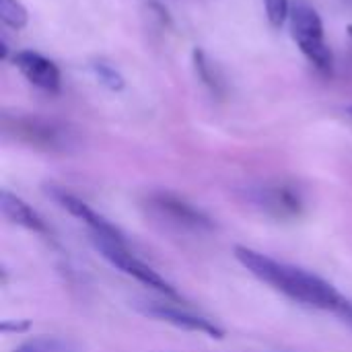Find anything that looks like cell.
Returning <instances> with one entry per match:
<instances>
[{"label":"cell","instance_id":"cell-7","mask_svg":"<svg viewBox=\"0 0 352 352\" xmlns=\"http://www.w3.org/2000/svg\"><path fill=\"white\" fill-rule=\"evenodd\" d=\"M248 200L276 221H293L303 214L305 200L297 186L289 182H266L248 190Z\"/></svg>","mask_w":352,"mask_h":352},{"label":"cell","instance_id":"cell-1","mask_svg":"<svg viewBox=\"0 0 352 352\" xmlns=\"http://www.w3.org/2000/svg\"><path fill=\"white\" fill-rule=\"evenodd\" d=\"M237 262L260 283L268 285L276 293L289 297L295 303H301L305 307L332 311L340 316L349 307V299L340 295L328 280L320 278L314 272H307L299 266L274 260L262 252L237 245L235 248Z\"/></svg>","mask_w":352,"mask_h":352},{"label":"cell","instance_id":"cell-17","mask_svg":"<svg viewBox=\"0 0 352 352\" xmlns=\"http://www.w3.org/2000/svg\"><path fill=\"white\" fill-rule=\"evenodd\" d=\"M346 111H349V116H351V118H352V105H351V107H349V109H346Z\"/></svg>","mask_w":352,"mask_h":352},{"label":"cell","instance_id":"cell-12","mask_svg":"<svg viewBox=\"0 0 352 352\" xmlns=\"http://www.w3.org/2000/svg\"><path fill=\"white\" fill-rule=\"evenodd\" d=\"M10 352H80V349L62 336H35Z\"/></svg>","mask_w":352,"mask_h":352},{"label":"cell","instance_id":"cell-16","mask_svg":"<svg viewBox=\"0 0 352 352\" xmlns=\"http://www.w3.org/2000/svg\"><path fill=\"white\" fill-rule=\"evenodd\" d=\"M338 318H340V320H342V322H344L346 326H351V328H352V301L349 303V307H346V309H344V311H342V314H340Z\"/></svg>","mask_w":352,"mask_h":352},{"label":"cell","instance_id":"cell-18","mask_svg":"<svg viewBox=\"0 0 352 352\" xmlns=\"http://www.w3.org/2000/svg\"><path fill=\"white\" fill-rule=\"evenodd\" d=\"M342 2H346V4H352V0H342Z\"/></svg>","mask_w":352,"mask_h":352},{"label":"cell","instance_id":"cell-11","mask_svg":"<svg viewBox=\"0 0 352 352\" xmlns=\"http://www.w3.org/2000/svg\"><path fill=\"white\" fill-rule=\"evenodd\" d=\"M192 60H194L196 74H198V78L204 82V87H208L212 95L223 97L227 85H225V78H223L221 70H219L217 64L208 58V54H206L204 50L196 47V50L192 52Z\"/></svg>","mask_w":352,"mask_h":352},{"label":"cell","instance_id":"cell-3","mask_svg":"<svg viewBox=\"0 0 352 352\" xmlns=\"http://www.w3.org/2000/svg\"><path fill=\"white\" fill-rule=\"evenodd\" d=\"M144 210L155 223L177 231V233H190V235H204L214 229L212 219L186 198L171 194V192H151L144 198Z\"/></svg>","mask_w":352,"mask_h":352},{"label":"cell","instance_id":"cell-9","mask_svg":"<svg viewBox=\"0 0 352 352\" xmlns=\"http://www.w3.org/2000/svg\"><path fill=\"white\" fill-rule=\"evenodd\" d=\"M47 196L58 204L62 206L68 214H72L74 219H78L91 235H101V237H124L105 217H101L97 210H93L87 202H82L78 196L66 192L64 188H58V186H47L45 188Z\"/></svg>","mask_w":352,"mask_h":352},{"label":"cell","instance_id":"cell-8","mask_svg":"<svg viewBox=\"0 0 352 352\" xmlns=\"http://www.w3.org/2000/svg\"><path fill=\"white\" fill-rule=\"evenodd\" d=\"M12 64L27 78V82L33 85L35 89H39L47 95L60 93L62 74L54 60H50L43 54L33 52V50H21V52L12 54Z\"/></svg>","mask_w":352,"mask_h":352},{"label":"cell","instance_id":"cell-5","mask_svg":"<svg viewBox=\"0 0 352 352\" xmlns=\"http://www.w3.org/2000/svg\"><path fill=\"white\" fill-rule=\"evenodd\" d=\"M91 241L95 245V250L120 272L132 276L134 280L142 283L144 287L161 293L163 297H173L177 299L175 289L157 272L153 270L146 262H142L126 243L124 237H101V235H91Z\"/></svg>","mask_w":352,"mask_h":352},{"label":"cell","instance_id":"cell-14","mask_svg":"<svg viewBox=\"0 0 352 352\" xmlns=\"http://www.w3.org/2000/svg\"><path fill=\"white\" fill-rule=\"evenodd\" d=\"M0 19L12 29H25L29 23V12L21 0H0Z\"/></svg>","mask_w":352,"mask_h":352},{"label":"cell","instance_id":"cell-2","mask_svg":"<svg viewBox=\"0 0 352 352\" xmlns=\"http://www.w3.org/2000/svg\"><path fill=\"white\" fill-rule=\"evenodd\" d=\"M291 35L307 58V62L320 72L330 76L334 70V54L326 41V31L320 12L307 0H295L291 6Z\"/></svg>","mask_w":352,"mask_h":352},{"label":"cell","instance_id":"cell-10","mask_svg":"<svg viewBox=\"0 0 352 352\" xmlns=\"http://www.w3.org/2000/svg\"><path fill=\"white\" fill-rule=\"evenodd\" d=\"M0 210H2V214L10 223H14L19 227L27 229V231H33L37 235H50L47 223L23 198L10 194L8 190H2L0 192Z\"/></svg>","mask_w":352,"mask_h":352},{"label":"cell","instance_id":"cell-6","mask_svg":"<svg viewBox=\"0 0 352 352\" xmlns=\"http://www.w3.org/2000/svg\"><path fill=\"white\" fill-rule=\"evenodd\" d=\"M136 309L153 320L171 324L179 330H188V332H198L210 338H223L225 332L221 326L214 324V320L194 311L192 307L184 305L182 301L173 299V297H165V299H140L138 303H134Z\"/></svg>","mask_w":352,"mask_h":352},{"label":"cell","instance_id":"cell-4","mask_svg":"<svg viewBox=\"0 0 352 352\" xmlns=\"http://www.w3.org/2000/svg\"><path fill=\"white\" fill-rule=\"evenodd\" d=\"M4 132L12 138L47 153H68L76 144V134L68 126L39 116H4Z\"/></svg>","mask_w":352,"mask_h":352},{"label":"cell","instance_id":"cell-13","mask_svg":"<svg viewBox=\"0 0 352 352\" xmlns=\"http://www.w3.org/2000/svg\"><path fill=\"white\" fill-rule=\"evenodd\" d=\"M91 70H93L95 78H97L105 89H109V91H122V89L126 87V80H124L122 72H120L113 64H109V62H105V60H95V62L91 64Z\"/></svg>","mask_w":352,"mask_h":352},{"label":"cell","instance_id":"cell-15","mask_svg":"<svg viewBox=\"0 0 352 352\" xmlns=\"http://www.w3.org/2000/svg\"><path fill=\"white\" fill-rule=\"evenodd\" d=\"M291 0H264V8H266V16L270 21L272 27H283L289 16H291Z\"/></svg>","mask_w":352,"mask_h":352}]
</instances>
